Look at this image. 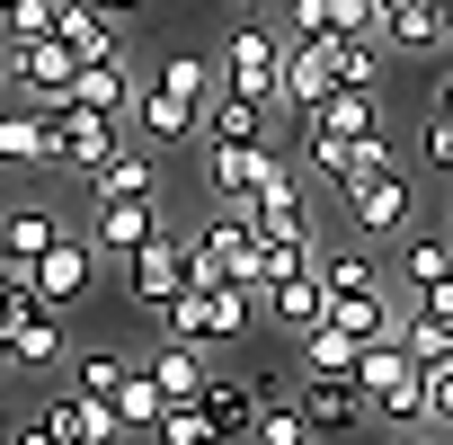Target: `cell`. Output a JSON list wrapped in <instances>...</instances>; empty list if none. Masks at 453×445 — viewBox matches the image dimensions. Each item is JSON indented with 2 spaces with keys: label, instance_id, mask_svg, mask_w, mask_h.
<instances>
[{
  "label": "cell",
  "instance_id": "d590c367",
  "mask_svg": "<svg viewBox=\"0 0 453 445\" xmlns=\"http://www.w3.org/2000/svg\"><path fill=\"white\" fill-rule=\"evenodd\" d=\"M151 445H222V427L204 418V401H169L160 427H151Z\"/></svg>",
  "mask_w": 453,
  "mask_h": 445
},
{
  "label": "cell",
  "instance_id": "9c48e42d",
  "mask_svg": "<svg viewBox=\"0 0 453 445\" xmlns=\"http://www.w3.org/2000/svg\"><path fill=\"white\" fill-rule=\"evenodd\" d=\"M0 339H10L19 365H63V303H45L36 285L0 294Z\"/></svg>",
  "mask_w": 453,
  "mask_h": 445
},
{
  "label": "cell",
  "instance_id": "7402d4cb",
  "mask_svg": "<svg viewBox=\"0 0 453 445\" xmlns=\"http://www.w3.org/2000/svg\"><path fill=\"white\" fill-rule=\"evenodd\" d=\"M89 187V205H116V196H160V160H151V143H125L107 169H89L81 178Z\"/></svg>",
  "mask_w": 453,
  "mask_h": 445
},
{
  "label": "cell",
  "instance_id": "f546056e",
  "mask_svg": "<svg viewBox=\"0 0 453 445\" xmlns=\"http://www.w3.org/2000/svg\"><path fill=\"white\" fill-rule=\"evenodd\" d=\"M196 401H204V418L222 427V445H241V436H250V418H258V392H250V383H232V374H213Z\"/></svg>",
  "mask_w": 453,
  "mask_h": 445
},
{
  "label": "cell",
  "instance_id": "2e32d148",
  "mask_svg": "<svg viewBox=\"0 0 453 445\" xmlns=\"http://www.w3.org/2000/svg\"><path fill=\"white\" fill-rule=\"evenodd\" d=\"M0 169H54V107L36 98L0 107Z\"/></svg>",
  "mask_w": 453,
  "mask_h": 445
},
{
  "label": "cell",
  "instance_id": "52a82bcc",
  "mask_svg": "<svg viewBox=\"0 0 453 445\" xmlns=\"http://www.w3.org/2000/svg\"><path fill=\"white\" fill-rule=\"evenodd\" d=\"M98 268H107V259H98V241L72 222L54 250H36V259H27V285H36L45 303H63V312H72V303H89V294H98Z\"/></svg>",
  "mask_w": 453,
  "mask_h": 445
},
{
  "label": "cell",
  "instance_id": "83f0119b",
  "mask_svg": "<svg viewBox=\"0 0 453 445\" xmlns=\"http://www.w3.org/2000/svg\"><path fill=\"white\" fill-rule=\"evenodd\" d=\"M72 232V214L63 205H19V214H0V241H10L19 259H36V250H54Z\"/></svg>",
  "mask_w": 453,
  "mask_h": 445
},
{
  "label": "cell",
  "instance_id": "d6a6232c",
  "mask_svg": "<svg viewBox=\"0 0 453 445\" xmlns=\"http://www.w3.org/2000/svg\"><path fill=\"white\" fill-rule=\"evenodd\" d=\"M241 445H311L303 392H285V401H258V418H250V436H241Z\"/></svg>",
  "mask_w": 453,
  "mask_h": 445
},
{
  "label": "cell",
  "instance_id": "484cf974",
  "mask_svg": "<svg viewBox=\"0 0 453 445\" xmlns=\"http://www.w3.org/2000/svg\"><path fill=\"white\" fill-rule=\"evenodd\" d=\"M267 116H276V107H258V98H241V90H213L196 143H267Z\"/></svg>",
  "mask_w": 453,
  "mask_h": 445
},
{
  "label": "cell",
  "instance_id": "5bb4252c",
  "mask_svg": "<svg viewBox=\"0 0 453 445\" xmlns=\"http://www.w3.org/2000/svg\"><path fill=\"white\" fill-rule=\"evenodd\" d=\"M391 250H400V259H391V285H400V294L453 285V232H444V222H409Z\"/></svg>",
  "mask_w": 453,
  "mask_h": 445
},
{
  "label": "cell",
  "instance_id": "4fadbf2b",
  "mask_svg": "<svg viewBox=\"0 0 453 445\" xmlns=\"http://www.w3.org/2000/svg\"><path fill=\"white\" fill-rule=\"evenodd\" d=\"M125 268V294L142 303V312H169L178 294H187V241L178 232H160V241H142L134 259H116Z\"/></svg>",
  "mask_w": 453,
  "mask_h": 445
},
{
  "label": "cell",
  "instance_id": "6da1fadb",
  "mask_svg": "<svg viewBox=\"0 0 453 445\" xmlns=\"http://www.w3.org/2000/svg\"><path fill=\"white\" fill-rule=\"evenodd\" d=\"M338 205L365 241H400L409 222H418V178L400 169V152H365L347 178H338Z\"/></svg>",
  "mask_w": 453,
  "mask_h": 445
},
{
  "label": "cell",
  "instance_id": "8992f818",
  "mask_svg": "<svg viewBox=\"0 0 453 445\" xmlns=\"http://www.w3.org/2000/svg\"><path fill=\"white\" fill-rule=\"evenodd\" d=\"M276 178H294V152H285V143H204V187H213V205H241V196H258V187H276Z\"/></svg>",
  "mask_w": 453,
  "mask_h": 445
},
{
  "label": "cell",
  "instance_id": "816d5d0a",
  "mask_svg": "<svg viewBox=\"0 0 453 445\" xmlns=\"http://www.w3.org/2000/svg\"><path fill=\"white\" fill-rule=\"evenodd\" d=\"M232 10H241V0H232Z\"/></svg>",
  "mask_w": 453,
  "mask_h": 445
},
{
  "label": "cell",
  "instance_id": "f907efd6",
  "mask_svg": "<svg viewBox=\"0 0 453 445\" xmlns=\"http://www.w3.org/2000/svg\"><path fill=\"white\" fill-rule=\"evenodd\" d=\"M435 436H444V445H453V418H444V427H435Z\"/></svg>",
  "mask_w": 453,
  "mask_h": 445
},
{
  "label": "cell",
  "instance_id": "74e56055",
  "mask_svg": "<svg viewBox=\"0 0 453 445\" xmlns=\"http://www.w3.org/2000/svg\"><path fill=\"white\" fill-rule=\"evenodd\" d=\"M54 19H63V0H10V10H0V36H54Z\"/></svg>",
  "mask_w": 453,
  "mask_h": 445
},
{
  "label": "cell",
  "instance_id": "1f68e13d",
  "mask_svg": "<svg viewBox=\"0 0 453 445\" xmlns=\"http://www.w3.org/2000/svg\"><path fill=\"white\" fill-rule=\"evenodd\" d=\"M151 90H169V98H187V107H204V98L222 90V72H213V54H169V63L151 72Z\"/></svg>",
  "mask_w": 453,
  "mask_h": 445
},
{
  "label": "cell",
  "instance_id": "30bf717a",
  "mask_svg": "<svg viewBox=\"0 0 453 445\" xmlns=\"http://www.w3.org/2000/svg\"><path fill=\"white\" fill-rule=\"evenodd\" d=\"M81 232L98 241V259H134L142 241H160V232H169V205H160V196H116V205H89Z\"/></svg>",
  "mask_w": 453,
  "mask_h": 445
},
{
  "label": "cell",
  "instance_id": "9a60e30c",
  "mask_svg": "<svg viewBox=\"0 0 453 445\" xmlns=\"http://www.w3.org/2000/svg\"><path fill=\"white\" fill-rule=\"evenodd\" d=\"M294 392H303V418H311L320 445H347V436L373 427V401H365L356 383H294Z\"/></svg>",
  "mask_w": 453,
  "mask_h": 445
},
{
  "label": "cell",
  "instance_id": "5b68a950",
  "mask_svg": "<svg viewBox=\"0 0 453 445\" xmlns=\"http://www.w3.org/2000/svg\"><path fill=\"white\" fill-rule=\"evenodd\" d=\"M213 72H222V90H241V98L276 107V81H285V27H276V19H241L232 36H222Z\"/></svg>",
  "mask_w": 453,
  "mask_h": 445
},
{
  "label": "cell",
  "instance_id": "ee69618b",
  "mask_svg": "<svg viewBox=\"0 0 453 445\" xmlns=\"http://www.w3.org/2000/svg\"><path fill=\"white\" fill-rule=\"evenodd\" d=\"M98 10H107V19H134V10H142V0H98Z\"/></svg>",
  "mask_w": 453,
  "mask_h": 445
},
{
  "label": "cell",
  "instance_id": "f1b7e54d",
  "mask_svg": "<svg viewBox=\"0 0 453 445\" xmlns=\"http://www.w3.org/2000/svg\"><path fill=\"white\" fill-rule=\"evenodd\" d=\"M160 410H169V392H160V383H151V365L134 356V374L116 383V418H125V436H142V445H151V427H160Z\"/></svg>",
  "mask_w": 453,
  "mask_h": 445
},
{
  "label": "cell",
  "instance_id": "7dc6e473",
  "mask_svg": "<svg viewBox=\"0 0 453 445\" xmlns=\"http://www.w3.org/2000/svg\"><path fill=\"white\" fill-rule=\"evenodd\" d=\"M435 19H444V45H453V0H444V10H435Z\"/></svg>",
  "mask_w": 453,
  "mask_h": 445
},
{
  "label": "cell",
  "instance_id": "603a6c76",
  "mask_svg": "<svg viewBox=\"0 0 453 445\" xmlns=\"http://www.w3.org/2000/svg\"><path fill=\"white\" fill-rule=\"evenodd\" d=\"M320 285H329V294H382L391 277H382L373 241L356 232V241H320Z\"/></svg>",
  "mask_w": 453,
  "mask_h": 445
},
{
  "label": "cell",
  "instance_id": "cb8c5ba5",
  "mask_svg": "<svg viewBox=\"0 0 453 445\" xmlns=\"http://www.w3.org/2000/svg\"><path fill=\"white\" fill-rule=\"evenodd\" d=\"M54 36H63V45H72L81 63H116V54H125V36H116V19L98 10V0H63Z\"/></svg>",
  "mask_w": 453,
  "mask_h": 445
},
{
  "label": "cell",
  "instance_id": "4dcf8cb0",
  "mask_svg": "<svg viewBox=\"0 0 453 445\" xmlns=\"http://www.w3.org/2000/svg\"><path fill=\"white\" fill-rule=\"evenodd\" d=\"M320 54H329L338 90H382V45L373 36H320Z\"/></svg>",
  "mask_w": 453,
  "mask_h": 445
},
{
  "label": "cell",
  "instance_id": "ba28073f",
  "mask_svg": "<svg viewBox=\"0 0 453 445\" xmlns=\"http://www.w3.org/2000/svg\"><path fill=\"white\" fill-rule=\"evenodd\" d=\"M72 72H81V54H72L63 36H19V45H10V98H36V107L63 116Z\"/></svg>",
  "mask_w": 453,
  "mask_h": 445
},
{
  "label": "cell",
  "instance_id": "7a4b0ae2",
  "mask_svg": "<svg viewBox=\"0 0 453 445\" xmlns=\"http://www.w3.org/2000/svg\"><path fill=\"white\" fill-rule=\"evenodd\" d=\"M356 392L373 401L382 427H426V365L400 347V339H373L356 356Z\"/></svg>",
  "mask_w": 453,
  "mask_h": 445
},
{
  "label": "cell",
  "instance_id": "681fc988",
  "mask_svg": "<svg viewBox=\"0 0 453 445\" xmlns=\"http://www.w3.org/2000/svg\"><path fill=\"white\" fill-rule=\"evenodd\" d=\"M10 436H19V427H10V418H0V445H10Z\"/></svg>",
  "mask_w": 453,
  "mask_h": 445
},
{
  "label": "cell",
  "instance_id": "f6af8a7d",
  "mask_svg": "<svg viewBox=\"0 0 453 445\" xmlns=\"http://www.w3.org/2000/svg\"><path fill=\"white\" fill-rule=\"evenodd\" d=\"M0 90H10V36H0Z\"/></svg>",
  "mask_w": 453,
  "mask_h": 445
},
{
  "label": "cell",
  "instance_id": "44dd1931",
  "mask_svg": "<svg viewBox=\"0 0 453 445\" xmlns=\"http://www.w3.org/2000/svg\"><path fill=\"white\" fill-rule=\"evenodd\" d=\"M142 365H151V383H160L169 401H196V392L213 383V347H196V339H169V330H160V347H151Z\"/></svg>",
  "mask_w": 453,
  "mask_h": 445
},
{
  "label": "cell",
  "instance_id": "836d02e7",
  "mask_svg": "<svg viewBox=\"0 0 453 445\" xmlns=\"http://www.w3.org/2000/svg\"><path fill=\"white\" fill-rule=\"evenodd\" d=\"M311 125H329V134H356V143H365V134H382V107H373V90H338Z\"/></svg>",
  "mask_w": 453,
  "mask_h": 445
},
{
  "label": "cell",
  "instance_id": "b9f144b4",
  "mask_svg": "<svg viewBox=\"0 0 453 445\" xmlns=\"http://www.w3.org/2000/svg\"><path fill=\"white\" fill-rule=\"evenodd\" d=\"M382 445H435V436H426V427H391Z\"/></svg>",
  "mask_w": 453,
  "mask_h": 445
},
{
  "label": "cell",
  "instance_id": "c3c4849f",
  "mask_svg": "<svg viewBox=\"0 0 453 445\" xmlns=\"http://www.w3.org/2000/svg\"><path fill=\"white\" fill-rule=\"evenodd\" d=\"M444 232H453V187H444Z\"/></svg>",
  "mask_w": 453,
  "mask_h": 445
},
{
  "label": "cell",
  "instance_id": "277c9868",
  "mask_svg": "<svg viewBox=\"0 0 453 445\" xmlns=\"http://www.w3.org/2000/svg\"><path fill=\"white\" fill-rule=\"evenodd\" d=\"M178 241H187V285H258V232L241 214L213 205V222H196Z\"/></svg>",
  "mask_w": 453,
  "mask_h": 445
},
{
  "label": "cell",
  "instance_id": "d4e9b609",
  "mask_svg": "<svg viewBox=\"0 0 453 445\" xmlns=\"http://www.w3.org/2000/svg\"><path fill=\"white\" fill-rule=\"evenodd\" d=\"M356 339L338 330V321H320L311 339H294V365H303V383H356Z\"/></svg>",
  "mask_w": 453,
  "mask_h": 445
},
{
  "label": "cell",
  "instance_id": "3957f363",
  "mask_svg": "<svg viewBox=\"0 0 453 445\" xmlns=\"http://www.w3.org/2000/svg\"><path fill=\"white\" fill-rule=\"evenodd\" d=\"M169 339H196V347H232L241 330H258V285H187L169 312H160Z\"/></svg>",
  "mask_w": 453,
  "mask_h": 445
},
{
  "label": "cell",
  "instance_id": "ffe728a7",
  "mask_svg": "<svg viewBox=\"0 0 453 445\" xmlns=\"http://www.w3.org/2000/svg\"><path fill=\"white\" fill-rule=\"evenodd\" d=\"M134 90H142V72L116 54V63H81L63 107H89V116H125V107H134Z\"/></svg>",
  "mask_w": 453,
  "mask_h": 445
},
{
  "label": "cell",
  "instance_id": "60d3db41",
  "mask_svg": "<svg viewBox=\"0 0 453 445\" xmlns=\"http://www.w3.org/2000/svg\"><path fill=\"white\" fill-rule=\"evenodd\" d=\"M19 285H27V259H19L10 241H0V294H19Z\"/></svg>",
  "mask_w": 453,
  "mask_h": 445
},
{
  "label": "cell",
  "instance_id": "e0dca14e",
  "mask_svg": "<svg viewBox=\"0 0 453 445\" xmlns=\"http://www.w3.org/2000/svg\"><path fill=\"white\" fill-rule=\"evenodd\" d=\"M125 116H134V134H142L151 152H169V143H196V134H204V107H187V98H169V90H151V81L134 90V107H125Z\"/></svg>",
  "mask_w": 453,
  "mask_h": 445
},
{
  "label": "cell",
  "instance_id": "7bdbcfd3",
  "mask_svg": "<svg viewBox=\"0 0 453 445\" xmlns=\"http://www.w3.org/2000/svg\"><path fill=\"white\" fill-rule=\"evenodd\" d=\"M426 107H444V116H453V72H444V81H435V98H426Z\"/></svg>",
  "mask_w": 453,
  "mask_h": 445
},
{
  "label": "cell",
  "instance_id": "bcb514c9",
  "mask_svg": "<svg viewBox=\"0 0 453 445\" xmlns=\"http://www.w3.org/2000/svg\"><path fill=\"white\" fill-rule=\"evenodd\" d=\"M0 374H19V356H10V339H0Z\"/></svg>",
  "mask_w": 453,
  "mask_h": 445
},
{
  "label": "cell",
  "instance_id": "7c38bea8",
  "mask_svg": "<svg viewBox=\"0 0 453 445\" xmlns=\"http://www.w3.org/2000/svg\"><path fill=\"white\" fill-rule=\"evenodd\" d=\"M116 152H125V116H89V107H63V116H54V169L89 178V169H107Z\"/></svg>",
  "mask_w": 453,
  "mask_h": 445
},
{
  "label": "cell",
  "instance_id": "8d00e7d4",
  "mask_svg": "<svg viewBox=\"0 0 453 445\" xmlns=\"http://www.w3.org/2000/svg\"><path fill=\"white\" fill-rule=\"evenodd\" d=\"M418 169L435 187H453V116L444 107H426V125H418Z\"/></svg>",
  "mask_w": 453,
  "mask_h": 445
},
{
  "label": "cell",
  "instance_id": "d6986e66",
  "mask_svg": "<svg viewBox=\"0 0 453 445\" xmlns=\"http://www.w3.org/2000/svg\"><path fill=\"white\" fill-rule=\"evenodd\" d=\"M45 427H54L63 445H116V436H125L116 401H98V392H54V401H45Z\"/></svg>",
  "mask_w": 453,
  "mask_h": 445
},
{
  "label": "cell",
  "instance_id": "ac0fdd59",
  "mask_svg": "<svg viewBox=\"0 0 453 445\" xmlns=\"http://www.w3.org/2000/svg\"><path fill=\"white\" fill-rule=\"evenodd\" d=\"M258 321L311 339V330L329 321V285H320V268H311V277H285V285H258Z\"/></svg>",
  "mask_w": 453,
  "mask_h": 445
},
{
  "label": "cell",
  "instance_id": "ab89813d",
  "mask_svg": "<svg viewBox=\"0 0 453 445\" xmlns=\"http://www.w3.org/2000/svg\"><path fill=\"white\" fill-rule=\"evenodd\" d=\"M444 418H453V356L426 365V427H444Z\"/></svg>",
  "mask_w": 453,
  "mask_h": 445
},
{
  "label": "cell",
  "instance_id": "e575fe53",
  "mask_svg": "<svg viewBox=\"0 0 453 445\" xmlns=\"http://www.w3.org/2000/svg\"><path fill=\"white\" fill-rule=\"evenodd\" d=\"M134 374V356L125 347H89V356H72V392H98V401H116V383Z\"/></svg>",
  "mask_w": 453,
  "mask_h": 445
},
{
  "label": "cell",
  "instance_id": "f35d334b",
  "mask_svg": "<svg viewBox=\"0 0 453 445\" xmlns=\"http://www.w3.org/2000/svg\"><path fill=\"white\" fill-rule=\"evenodd\" d=\"M285 36H338V10L329 0H285Z\"/></svg>",
  "mask_w": 453,
  "mask_h": 445
},
{
  "label": "cell",
  "instance_id": "8fae6325",
  "mask_svg": "<svg viewBox=\"0 0 453 445\" xmlns=\"http://www.w3.org/2000/svg\"><path fill=\"white\" fill-rule=\"evenodd\" d=\"M329 98H338V72H329L320 36H285V81H276V107H285L294 125H311Z\"/></svg>",
  "mask_w": 453,
  "mask_h": 445
},
{
  "label": "cell",
  "instance_id": "f5cc1de1",
  "mask_svg": "<svg viewBox=\"0 0 453 445\" xmlns=\"http://www.w3.org/2000/svg\"><path fill=\"white\" fill-rule=\"evenodd\" d=\"M311 445H320V436H311Z\"/></svg>",
  "mask_w": 453,
  "mask_h": 445
},
{
  "label": "cell",
  "instance_id": "4316f807",
  "mask_svg": "<svg viewBox=\"0 0 453 445\" xmlns=\"http://www.w3.org/2000/svg\"><path fill=\"white\" fill-rule=\"evenodd\" d=\"M373 45H382V54H444V19L418 10V0H409V10H382Z\"/></svg>",
  "mask_w": 453,
  "mask_h": 445
}]
</instances>
